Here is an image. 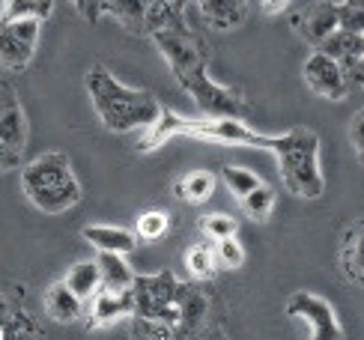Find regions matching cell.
Wrapping results in <instances>:
<instances>
[{
	"label": "cell",
	"mask_w": 364,
	"mask_h": 340,
	"mask_svg": "<svg viewBox=\"0 0 364 340\" xmlns=\"http://www.w3.org/2000/svg\"><path fill=\"white\" fill-rule=\"evenodd\" d=\"M272 209H275V188L266 182H260L254 191L242 197V212H245L251 221H266Z\"/></svg>",
	"instance_id": "d4e9b609"
},
{
	"label": "cell",
	"mask_w": 364,
	"mask_h": 340,
	"mask_svg": "<svg viewBox=\"0 0 364 340\" xmlns=\"http://www.w3.org/2000/svg\"><path fill=\"white\" fill-rule=\"evenodd\" d=\"M21 191L45 215H63L81 203L84 188L66 152H42L21 167Z\"/></svg>",
	"instance_id": "7a4b0ae2"
},
{
	"label": "cell",
	"mask_w": 364,
	"mask_h": 340,
	"mask_svg": "<svg viewBox=\"0 0 364 340\" xmlns=\"http://www.w3.org/2000/svg\"><path fill=\"white\" fill-rule=\"evenodd\" d=\"M290 27H293V33L301 42L314 45V48H320V45L341 27L338 4H335V0H316V4L301 6V9L293 12Z\"/></svg>",
	"instance_id": "ba28073f"
},
{
	"label": "cell",
	"mask_w": 364,
	"mask_h": 340,
	"mask_svg": "<svg viewBox=\"0 0 364 340\" xmlns=\"http://www.w3.org/2000/svg\"><path fill=\"white\" fill-rule=\"evenodd\" d=\"M194 4H200V0H194Z\"/></svg>",
	"instance_id": "ab89813d"
},
{
	"label": "cell",
	"mask_w": 364,
	"mask_h": 340,
	"mask_svg": "<svg viewBox=\"0 0 364 340\" xmlns=\"http://www.w3.org/2000/svg\"><path fill=\"white\" fill-rule=\"evenodd\" d=\"M0 141L18 152H24V147H27V117H24V107L15 92L6 99L4 111H0Z\"/></svg>",
	"instance_id": "e0dca14e"
},
{
	"label": "cell",
	"mask_w": 364,
	"mask_h": 340,
	"mask_svg": "<svg viewBox=\"0 0 364 340\" xmlns=\"http://www.w3.org/2000/svg\"><path fill=\"white\" fill-rule=\"evenodd\" d=\"M63 281H66L75 292H78V296H81L84 302H90V299H93L96 292L105 287V284H102L99 260H81V262H72Z\"/></svg>",
	"instance_id": "ffe728a7"
},
{
	"label": "cell",
	"mask_w": 364,
	"mask_h": 340,
	"mask_svg": "<svg viewBox=\"0 0 364 340\" xmlns=\"http://www.w3.org/2000/svg\"><path fill=\"white\" fill-rule=\"evenodd\" d=\"M171 230V215L161 209H146L138 215V224H134V233H138L141 242H159L168 236Z\"/></svg>",
	"instance_id": "484cf974"
},
{
	"label": "cell",
	"mask_w": 364,
	"mask_h": 340,
	"mask_svg": "<svg viewBox=\"0 0 364 340\" xmlns=\"http://www.w3.org/2000/svg\"><path fill=\"white\" fill-rule=\"evenodd\" d=\"M221 179H224V185L230 188V194L233 197H245L248 191H254L257 185H260L263 179L257 176V174H251L248 167H236V164H227L224 170H221Z\"/></svg>",
	"instance_id": "4316f807"
},
{
	"label": "cell",
	"mask_w": 364,
	"mask_h": 340,
	"mask_svg": "<svg viewBox=\"0 0 364 340\" xmlns=\"http://www.w3.org/2000/svg\"><path fill=\"white\" fill-rule=\"evenodd\" d=\"M84 84L99 122L114 134L144 132L161 114V105L153 92L119 84L108 66H93L87 72Z\"/></svg>",
	"instance_id": "6da1fadb"
},
{
	"label": "cell",
	"mask_w": 364,
	"mask_h": 340,
	"mask_svg": "<svg viewBox=\"0 0 364 340\" xmlns=\"http://www.w3.org/2000/svg\"><path fill=\"white\" fill-rule=\"evenodd\" d=\"M287 4H290V0H263V15H281L284 9H287Z\"/></svg>",
	"instance_id": "e575fe53"
},
{
	"label": "cell",
	"mask_w": 364,
	"mask_h": 340,
	"mask_svg": "<svg viewBox=\"0 0 364 340\" xmlns=\"http://www.w3.org/2000/svg\"><path fill=\"white\" fill-rule=\"evenodd\" d=\"M153 0H108L105 4V15H111V18L129 30V33H146V9Z\"/></svg>",
	"instance_id": "d6986e66"
},
{
	"label": "cell",
	"mask_w": 364,
	"mask_h": 340,
	"mask_svg": "<svg viewBox=\"0 0 364 340\" xmlns=\"http://www.w3.org/2000/svg\"><path fill=\"white\" fill-rule=\"evenodd\" d=\"M134 314V289H111L102 287L93 299H90L87 311V329H102L111 326L117 319H126Z\"/></svg>",
	"instance_id": "8fae6325"
},
{
	"label": "cell",
	"mask_w": 364,
	"mask_h": 340,
	"mask_svg": "<svg viewBox=\"0 0 364 340\" xmlns=\"http://www.w3.org/2000/svg\"><path fill=\"white\" fill-rule=\"evenodd\" d=\"M84 239L93 245L96 251H114V254H134L138 251V233L126 227L114 224H90L84 227Z\"/></svg>",
	"instance_id": "9a60e30c"
},
{
	"label": "cell",
	"mask_w": 364,
	"mask_h": 340,
	"mask_svg": "<svg viewBox=\"0 0 364 340\" xmlns=\"http://www.w3.org/2000/svg\"><path fill=\"white\" fill-rule=\"evenodd\" d=\"M51 12H54V0H4L0 21H18V18L48 21Z\"/></svg>",
	"instance_id": "603a6c76"
},
{
	"label": "cell",
	"mask_w": 364,
	"mask_h": 340,
	"mask_svg": "<svg viewBox=\"0 0 364 340\" xmlns=\"http://www.w3.org/2000/svg\"><path fill=\"white\" fill-rule=\"evenodd\" d=\"M39 27L42 21L36 18L0 21V66H6L9 72H24L36 54Z\"/></svg>",
	"instance_id": "8992f818"
},
{
	"label": "cell",
	"mask_w": 364,
	"mask_h": 340,
	"mask_svg": "<svg viewBox=\"0 0 364 340\" xmlns=\"http://www.w3.org/2000/svg\"><path fill=\"white\" fill-rule=\"evenodd\" d=\"M358 159H361V164H364V149H358Z\"/></svg>",
	"instance_id": "f35d334b"
},
{
	"label": "cell",
	"mask_w": 364,
	"mask_h": 340,
	"mask_svg": "<svg viewBox=\"0 0 364 340\" xmlns=\"http://www.w3.org/2000/svg\"><path fill=\"white\" fill-rule=\"evenodd\" d=\"M168 4H173V6H182V9H186V6H188V0H168Z\"/></svg>",
	"instance_id": "74e56055"
},
{
	"label": "cell",
	"mask_w": 364,
	"mask_h": 340,
	"mask_svg": "<svg viewBox=\"0 0 364 340\" xmlns=\"http://www.w3.org/2000/svg\"><path fill=\"white\" fill-rule=\"evenodd\" d=\"M18 167H24L21 164V152L0 141V174H9V170H18Z\"/></svg>",
	"instance_id": "1f68e13d"
},
{
	"label": "cell",
	"mask_w": 364,
	"mask_h": 340,
	"mask_svg": "<svg viewBox=\"0 0 364 340\" xmlns=\"http://www.w3.org/2000/svg\"><path fill=\"white\" fill-rule=\"evenodd\" d=\"M134 314L132 317H141V319H153V322H164L171 326L176 334V319H179V289L182 281L171 272V269H161L156 275H134Z\"/></svg>",
	"instance_id": "277c9868"
},
{
	"label": "cell",
	"mask_w": 364,
	"mask_h": 340,
	"mask_svg": "<svg viewBox=\"0 0 364 340\" xmlns=\"http://www.w3.org/2000/svg\"><path fill=\"white\" fill-rule=\"evenodd\" d=\"M287 317L305 322L314 340H341L343 337L335 307L323 296H316V292H293L290 302H287Z\"/></svg>",
	"instance_id": "52a82bcc"
},
{
	"label": "cell",
	"mask_w": 364,
	"mask_h": 340,
	"mask_svg": "<svg viewBox=\"0 0 364 340\" xmlns=\"http://www.w3.org/2000/svg\"><path fill=\"white\" fill-rule=\"evenodd\" d=\"M186 266H188V275L194 277V281H212L218 272V251L215 245L209 242H194L191 248L186 251Z\"/></svg>",
	"instance_id": "44dd1931"
},
{
	"label": "cell",
	"mask_w": 364,
	"mask_h": 340,
	"mask_svg": "<svg viewBox=\"0 0 364 340\" xmlns=\"http://www.w3.org/2000/svg\"><path fill=\"white\" fill-rule=\"evenodd\" d=\"M269 152L278 159V174L287 191L301 200H316L326 191L320 167V134L314 129H293L287 134H272Z\"/></svg>",
	"instance_id": "3957f363"
},
{
	"label": "cell",
	"mask_w": 364,
	"mask_h": 340,
	"mask_svg": "<svg viewBox=\"0 0 364 340\" xmlns=\"http://www.w3.org/2000/svg\"><path fill=\"white\" fill-rule=\"evenodd\" d=\"M350 137H353V144H355V149H364V107L355 114V119H353V129H350Z\"/></svg>",
	"instance_id": "836d02e7"
},
{
	"label": "cell",
	"mask_w": 364,
	"mask_h": 340,
	"mask_svg": "<svg viewBox=\"0 0 364 340\" xmlns=\"http://www.w3.org/2000/svg\"><path fill=\"white\" fill-rule=\"evenodd\" d=\"M341 272L350 284L364 287V218L353 221L341 236Z\"/></svg>",
	"instance_id": "4fadbf2b"
},
{
	"label": "cell",
	"mask_w": 364,
	"mask_h": 340,
	"mask_svg": "<svg viewBox=\"0 0 364 340\" xmlns=\"http://www.w3.org/2000/svg\"><path fill=\"white\" fill-rule=\"evenodd\" d=\"M99 269H102V284L111 289H129L134 284V272L126 262V254L99 251Z\"/></svg>",
	"instance_id": "7402d4cb"
},
{
	"label": "cell",
	"mask_w": 364,
	"mask_h": 340,
	"mask_svg": "<svg viewBox=\"0 0 364 340\" xmlns=\"http://www.w3.org/2000/svg\"><path fill=\"white\" fill-rule=\"evenodd\" d=\"M179 319H176V337H194L200 334L209 326V317H212V299L209 292L200 287V281H182L179 289Z\"/></svg>",
	"instance_id": "30bf717a"
},
{
	"label": "cell",
	"mask_w": 364,
	"mask_h": 340,
	"mask_svg": "<svg viewBox=\"0 0 364 340\" xmlns=\"http://www.w3.org/2000/svg\"><path fill=\"white\" fill-rule=\"evenodd\" d=\"M197 6H200L203 21L215 30H233L248 15V0H200Z\"/></svg>",
	"instance_id": "2e32d148"
},
{
	"label": "cell",
	"mask_w": 364,
	"mask_h": 340,
	"mask_svg": "<svg viewBox=\"0 0 364 340\" xmlns=\"http://www.w3.org/2000/svg\"><path fill=\"white\" fill-rule=\"evenodd\" d=\"M341 27L364 36V0H338Z\"/></svg>",
	"instance_id": "f1b7e54d"
},
{
	"label": "cell",
	"mask_w": 364,
	"mask_h": 340,
	"mask_svg": "<svg viewBox=\"0 0 364 340\" xmlns=\"http://www.w3.org/2000/svg\"><path fill=\"white\" fill-rule=\"evenodd\" d=\"M12 92H15V90H12L6 81H0V111H4V105H6V99L12 96Z\"/></svg>",
	"instance_id": "d590c367"
},
{
	"label": "cell",
	"mask_w": 364,
	"mask_h": 340,
	"mask_svg": "<svg viewBox=\"0 0 364 340\" xmlns=\"http://www.w3.org/2000/svg\"><path fill=\"white\" fill-rule=\"evenodd\" d=\"M186 21V9L173 6L168 0H153L146 9V36L156 33V30H168V27H182Z\"/></svg>",
	"instance_id": "cb8c5ba5"
},
{
	"label": "cell",
	"mask_w": 364,
	"mask_h": 340,
	"mask_svg": "<svg viewBox=\"0 0 364 340\" xmlns=\"http://www.w3.org/2000/svg\"><path fill=\"white\" fill-rule=\"evenodd\" d=\"M191 134V117L176 114L171 107H161V114L144 129V134L138 137V152H156L159 147H164L171 137H188Z\"/></svg>",
	"instance_id": "7c38bea8"
},
{
	"label": "cell",
	"mask_w": 364,
	"mask_h": 340,
	"mask_svg": "<svg viewBox=\"0 0 364 340\" xmlns=\"http://www.w3.org/2000/svg\"><path fill=\"white\" fill-rule=\"evenodd\" d=\"M9 314H12V307H9V302H6L4 296H0V322H4V319H6Z\"/></svg>",
	"instance_id": "8d00e7d4"
},
{
	"label": "cell",
	"mask_w": 364,
	"mask_h": 340,
	"mask_svg": "<svg viewBox=\"0 0 364 340\" xmlns=\"http://www.w3.org/2000/svg\"><path fill=\"white\" fill-rule=\"evenodd\" d=\"M215 251H218V262L224 269H239L245 262V248L239 245L236 236H224L215 242Z\"/></svg>",
	"instance_id": "f546056e"
},
{
	"label": "cell",
	"mask_w": 364,
	"mask_h": 340,
	"mask_svg": "<svg viewBox=\"0 0 364 340\" xmlns=\"http://www.w3.org/2000/svg\"><path fill=\"white\" fill-rule=\"evenodd\" d=\"M301 75H305V84L323 99L341 102V99H346V92H350L341 60H335L320 48H314V54H308L305 66H301Z\"/></svg>",
	"instance_id": "9c48e42d"
},
{
	"label": "cell",
	"mask_w": 364,
	"mask_h": 340,
	"mask_svg": "<svg viewBox=\"0 0 364 340\" xmlns=\"http://www.w3.org/2000/svg\"><path fill=\"white\" fill-rule=\"evenodd\" d=\"M200 230H203V236L212 239V242H218V239H224V236H236V233H239L236 221L230 218V215H221V212L203 215V218H200Z\"/></svg>",
	"instance_id": "83f0119b"
},
{
	"label": "cell",
	"mask_w": 364,
	"mask_h": 340,
	"mask_svg": "<svg viewBox=\"0 0 364 340\" xmlns=\"http://www.w3.org/2000/svg\"><path fill=\"white\" fill-rule=\"evenodd\" d=\"M84 307H87V302L66 281L51 284L48 292H45V314H48L54 322H63V326L78 322L84 317Z\"/></svg>",
	"instance_id": "5bb4252c"
},
{
	"label": "cell",
	"mask_w": 364,
	"mask_h": 340,
	"mask_svg": "<svg viewBox=\"0 0 364 340\" xmlns=\"http://www.w3.org/2000/svg\"><path fill=\"white\" fill-rule=\"evenodd\" d=\"M72 4H78V0H72Z\"/></svg>",
	"instance_id": "60d3db41"
},
{
	"label": "cell",
	"mask_w": 364,
	"mask_h": 340,
	"mask_svg": "<svg viewBox=\"0 0 364 340\" xmlns=\"http://www.w3.org/2000/svg\"><path fill=\"white\" fill-rule=\"evenodd\" d=\"M341 66H343V75H346V84H350V90H361L364 87V51L341 60Z\"/></svg>",
	"instance_id": "4dcf8cb0"
},
{
	"label": "cell",
	"mask_w": 364,
	"mask_h": 340,
	"mask_svg": "<svg viewBox=\"0 0 364 340\" xmlns=\"http://www.w3.org/2000/svg\"><path fill=\"white\" fill-rule=\"evenodd\" d=\"M105 4H108V0H78L75 9H78L87 21H99L105 15Z\"/></svg>",
	"instance_id": "d6a6232c"
},
{
	"label": "cell",
	"mask_w": 364,
	"mask_h": 340,
	"mask_svg": "<svg viewBox=\"0 0 364 340\" xmlns=\"http://www.w3.org/2000/svg\"><path fill=\"white\" fill-rule=\"evenodd\" d=\"M194 141H209V144H224V147H254V149H269L272 134L254 132L245 117H191V134Z\"/></svg>",
	"instance_id": "5b68a950"
},
{
	"label": "cell",
	"mask_w": 364,
	"mask_h": 340,
	"mask_svg": "<svg viewBox=\"0 0 364 340\" xmlns=\"http://www.w3.org/2000/svg\"><path fill=\"white\" fill-rule=\"evenodd\" d=\"M173 194L182 203L200 206L215 194V174H209V170H188L186 176H179L173 182Z\"/></svg>",
	"instance_id": "ac0fdd59"
}]
</instances>
